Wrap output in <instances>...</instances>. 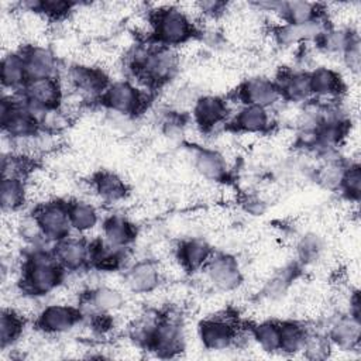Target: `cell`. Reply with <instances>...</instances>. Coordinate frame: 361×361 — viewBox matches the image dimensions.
I'll return each instance as SVG.
<instances>
[{
    "label": "cell",
    "mask_w": 361,
    "mask_h": 361,
    "mask_svg": "<svg viewBox=\"0 0 361 361\" xmlns=\"http://www.w3.org/2000/svg\"><path fill=\"white\" fill-rule=\"evenodd\" d=\"M127 288L134 293H149L161 282V269L152 259H141L133 264L126 276Z\"/></svg>",
    "instance_id": "obj_15"
},
{
    "label": "cell",
    "mask_w": 361,
    "mask_h": 361,
    "mask_svg": "<svg viewBox=\"0 0 361 361\" xmlns=\"http://www.w3.org/2000/svg\"><path fill=\"white\" fill-rule=\"evenodd\" d=\"M92 245L82 238L65 237L55 243L52 250L56 261L65 271H79L90 262Z\"/></svg>",
    "instance_id": "obj_14"
},
{
    "label": "cell",
    "mask_w": 361,
    "mask_h": 361,
    "mask_svg": "<svg viewBox=\"0 0 361 361\" xmlns=\"http://www.w3.org/2000/svg\"><path fill=\"white\" fill-rule=\"evenodd\" d=\"M323 250H324V243L322 237L314 233L303 234L296 244L298 257L305 264L316 262L320 258Z\"/></svg>",
    "instance_id": "obj_34"
},
{
    "label": "cell",
    "mask_w": 361,
    "mask_h": 361,
    "mask_svg": "<svg viewBox=\"0 0 361 361\" xmlns=\"http://www.w3.org/2000/svg\"><path fill=\"white\" fill-rule=\"evenodd\" d=\"M310 86L313 97L323 99H336L341 94L344 85L341 76L331 68L319 66L309 72Z\"/></svg>",
    "instance_id": "obj_20"
},
{
    "label": "cell",
    "mask_w": 361,
    "mask_h": 361,
    "mask_svg": "<svg viewBox=\"0 0 361 361\" xmlns=\"http://www.w3.org/2000/svg\"><path fill=\"white\" fill-rule=\"evenodd\" d=\"M179 66V56L172 47L137 49L130 59V68L145 83L159 86L173 78Z\"/></svg>",
    "instance_id": "obj_2"
},
{
    "label": "cell",
    "mask_w": 361,
    "mask_h": 361,
    "mask_svg": "<svg viewBox=\"0 0 361 361\" xmlns=\"http://www.w3.org/2000/svg\"><path fill=\"white\" fill-rule=\"evenodd\" d=\"M279 329H281L279 351L289 355L302 353L305 340L309 331L300 323H296V322H282L279 323Z\"/></svg>",
    "instance_id": "obj_29"
},
{
    "label": "cell",
    "mask_w": 361,
    "mask_h": 361,
    "mask_svg": "<svg viewBox=\"0 0 361 361\" xmlns=\"http://www.w3.org/2000/svg\"><path fill=\"white\" fill-rule=\"evenodd\" d=\"M24 320L13 309H3L0 313V345L3 350L11 347L23 334Z\"/></svg>",
    "instance_id": "obj_31"
},
{
    "label": "cell",
    "mask_w": 361,
    "mask_h": 361,
    "mask_svg": "<svg viewBox=\"0 0 361 361\" xmlns=\"http://www.w3.org/2000/svg\"><path fill=\"white\" fill-rule=\"evenodd\" d=\"M68 214H69L72 228L80 233H86L94 228L99 221V214L94 206L83 200L69 202Z\"/></svg>",
    "instance_id": "obj_28"
},
{
    "label": "cell",
    "mask_w": 361,
    "mask_h": 361,
    "mask_svg": "<svg viewBox=\"0 0 361 361\" xmlns=\"http://www.w3.org/2000/svg\"><path fill=\"white\" fill-rule=\"evenodd\" d=\"M28 80L56 78L58 61L55 54L42 45H27L21 49Z\"/></svg>",
    "instance_id": "obj_13"
},
{
    "label": "cell",
    "mask_w": 361,
    "mask_h": 361,
    "mask_svg": "<svg viewBox=\"0 0 361 361\" xmlns=\"http://www.w3.org/2000/svg\"><path fill=\"white\" fill-rule=\"evenodd\" d=\"M93 188L97 196L109 203H116L127 195L126 182L114 172H99L93 179Z\"/></svg>",
    "instance_id": "obj_26"
},
{
    "label": "cell",
    "mask_w": 361,
    "mask_h": 361,
    "mask_svg": "<svg viewBox=\"0 0 361 361\" xmlns=\"http://www.w3.org/2000/svg\"><path fill=\"white\" fill-rule=\"evenodd\" d=\"M213 255L210 244L202 238H189L180 243L178 248V259L185 271L195 272L206 267Z\"/></svg>",
    "instance_id": "obj_19"
},
{
    "label": "cell",
    "mask_w": 361,
    "mask_h": 361,
    "mask_svg": "<svg viewBox=\"0 0 361 361\" xmlns=\"http://www.w3.org/2000/svg\"><path fill=\"white\" fill-rule=\"evenodd\" d=\"M20 97L39 120L44 111L61 107L63 90L58 78L32 79L24 85Z\"/></svg>",
    "instance_id": "obj_4"
},
{
    "label": "cell",
    "mask_w": 361,
    "mask_h": 361,
    "mask_svg": "<svg viewBox=\"0 0 361 361\" xmlns=\"http://www.w3.org/2000/svg\"><path fill=\"white\" fill-rule=\"evenodd\" d=\"M193 166L196 172L207 180L220 182L227 176V164L224 157L209 148H197L195 151Z\"/></svg>",
    "instance_id": "obj_21"
},
{
    "label": "cell",
    "mask_w": 361,
    "mask_h": 361,
    "mask_svg": "<svg viewBox=\"0 0 361 361\" xmlns=\"http://www.w3.org/2000/svg\"><path fill=\"white\" fill-rule=\"evenodd\" d=\"M282 99L292 103H305L313 99L309 72H285L276 82Z\"/></svg>",
    "instance_id": "obj_18"
},
{
    "label": "cell",
    "mask_w": 361,
    "mask_h": 361,
    "mask_svg": "<svg viewBox=\"0 0 361 361\" xmlns=\"http://www.w3.org/2000/svg\"><path fill=\"white\" fill-rule=\"evenodd\" d=\"M237 329L231 316H212L199 324V337L204 348L221 351L234 345Z\"/></svg>",
    "instance_id": "obj_8"
},
{
    "label": "cell",
    "mask_w": 361,
    "mask_h": 361,
    "mask_svg": "<svg viewBox=\"0 0 361 361\" xmlns=\"http://www.w3.org/2000/svg\"><path fill=\"white\" fill-rule=\"evenodd\" d=\"M227 114V103L219 96H200L193 106V117L202 131L213 130L226 120Z\"/></svg>",
    "instance_id": "obj_16"
},
{
    "label": "cell",
    "mask_w": 361,
    "mask_h": 361,
    "mask_svg": "<svg viewBox=\"0 0 361 361\" xmlns=\"http://www.w3.org/2000/svg\"><path fill=\"white\" fill-rule=\"evenodd\" d=\"M238 99L244 104H254L264 109L274 107L282 100L281 90L276 85V82L262 78V76H254L245 79L238 90Z\"/></svg>",
    "instance_id": "obj_11"
},
{
    "label": "cell",
    "mask_w": 361,
    "mask_h": 361,
    "mask_svg": "<svg viewBox=\"0 0 361 361\" xmlns=\"http://www.w3.org/2000/svg\"><path fill=\"white\" fill-rule=\"evenodd\" d=\"M331 351V343L327 336L307 333L302 353L310 360H324Z\"/></svg>",
    "instance_id": "obj_36"
},
{
    "label": "cell",
    "mask_w": 361,
    "mask_h": 361,
    "mask_svg": "<svg viewBox=\"0 0 361 361\" xmlns=\"http://www.w3.org/2000/svg\"><path fill=\"white\" fill-rule=\"evenodd\" d=\"M27 200V188L23 179L1 178L0 204L3 213L17 212Z\"/></svg>",
    "instance_id": "obj_27"
},
{
    "label": "cell",
    "mask_w": 361,
    "mask_h": 361,
    "mask_svg": "<svg viewBox=\"0 0 361 361\" xmlns=\"http://www.w3.org/2000/svg\"><path fill=\"white\" fill-rule=\"evenodd\" d=\"M100 99L109 110L121 116H135L145 106L144 93L127 80L110 83Z\"/></svg>",
    "instance_id": "obj_7"
},
{
    "label": "cell",
    "mask_w": 361,
    "mask_h": 361,
    "mask_svg": "<svg viewBox=\"0 0 361 361\" xmlns=\"http://www.w3.org/2000/svg\"><path fill=\"white\" fill-rule=\"evenodd\" d=\"M197 7V11L207 17H217L221 13H224L227 4L223 1H199L195 4Z\"/></svg>",
    "instance_id": "obj_41"
},
{
    "label": "cell",
    "mask_w": 361,
    "mask_h": 361,
    "mask_svg": "<svg viewBox=\"0 0 361 361\" xmlns=\"http://www.w3.org/2000/svg\"><path fill=\"white\" fill-rule=\"evenodd\" d=\"M82 312L78 307L54 303L45 306L37 317L39 330L48 334H62L72 330L82 319Z\"/></svg>",
    "instance_id": "obj_10"
},
{
    "label": "cell",
    "mask_w": 361,
    "mask_h": 361,
    "mask_svg": "<svg viewBox=\"0 0 361 361\" xmlns=\"http://www.w3.org/2000/svg\"><path fill=\"white\" fill-rule=\"evenodd\" d=\"M34 217L41 228L45 240L58 243L59 240L69 235L72 226L68 214V203L61 200L45 202L37 206Z\"/></svg>",
    "instance_id": "obj_6"
},
{
    "label": "cell",
    "mask_w": 361,
    "mask_h": 361,
    "mask_svg": "<svg viewBox=\"0 0 361 361\" xmlns=\"http://www.w3.org/2000/svg\"><path fill=\"white\" fill-rule=\"evenodd\" d=\"M233 124L238 131L257 134V133H264L269 128L271 118L267 109L254 106V104H244L238 110Z\"/></svg>",
    "instance_id": "obj_24"
},
{
    "label": "cell",
    "mask_w": 361,
    "mask_h": 361,
    "mask_svg": "<svg viewBox=\"0 0 361 361\" xmlns=\"http://www.w3.org/2000/svg\"><path fill=\"white\" fill-rule=\"evenodd\" d=\"M212 285L221 292H231L243 282V274L237 259L228 254H213L203 268Z\"/></svg>",
    "instance_id": "obj_9"
},
{
    "label": "cell",
    "mask_w": 361,
    "mask_h": 361,
    "mask_svg": "<svg viewBox=\"0 0 361 361\" xmlns=\"http://www.w3.org/2000/svg\"><path fill=\"white\" fill-rule=\"evenodd\" d=\"M183 347L185 334L180 316L169 312L164 316H159L148 348L159 357H173L180 353Z\"/></svg>",
    "instance_id": "obj_5"
},
{
    "label": "cell",
    "mask_w": 361,
    "mask_h": 361,
    "mask_svg": "<svg viewBox=\"0 0 361 361\" xmlns=\"http://www.w3.org/2000/svg\"><path fill=\"white\" fill-rule=\"evenodd\" d=\"M241 206L252 216H261L267 210V202L258 195H245L241 200Z\"/></svg>",
    "instance_id": "obj_40"
},
{
    "label": "cell",
    "mask_w": 361,
    "mask_h": 361,
    "mask_svg": "<svg viewBox=\"0 0 361 361\" xmlns=\"http://www.w3.org/2000/svg\"><path fill=\"white\" fill-rule=\"evenodd\" d=\"M360 337H361L360 317H355L350 313L334 320V323L330 326L327 333V338L330 340L331 345H336L343 351L355 350L360 344Z\"/></svg>",
    "instance_id": "obj_17"
},
{
    "label": "cell",
    "mask_w": 361,
    "mask_h": 361,
    "mask_svg": "<svg viewBox=\"0 0 361 361\" xmlns=\"http://www.w3.org/2000/svg\"><path fill=\"white\" fill-rule=\"evenodd\" d=\"M135 227L121 216H110L103 223L104 243L113 248H124L135 238Z\"/></svg>",
    "instance_id": "obj_25"
},
{
    "label": "cell",
    "mask_w": 361,
    "mask_h": 361,
    "mask_svg": "<svg viewBox=\"0 0 361 361\" xmlns=\"http://www.w3.org/2000/svg\"><path fill=\"white\" fill-rule=\"evenodd\" d=\"M354 35L347 28H326L316 42L324 52L343 54Z\"/></svg>",
    "instance_id": "obj_33"
},
{
    "label": "cell",
    "mask_w": 361,
    "mask_h": 361,
    "mask_svg": "<svg viewBox=\"0 0 361 361\" xmlns=\"http://www.w3.org/2000/svg\"><path fill=\"white\" fill-rule=\"evenodd\" d=\"M68 82L83 97H102L110 85L107 75L102 69L82 63L68 69Z\"/></svg>",
    "instance_id": "obj_12"
},
{
    "label": "cell",
    "mask_w": 361,
    "mask_h": 361,
    "mask_svg": "<svg viewBox=\"0 0 361 361\" xmlns=\"http://www.w3.org/2000/svg\"><path fill=\"white\" fill-rule=\"evenodd\" d=\"M151 24L157 41L165 47L185 44L195 32L193 23L186 11L175 6L155 10Z\"/></svg>",
    "instance_id": "obj_3"
},
{
    "label": "cell",
    "mask_w": 361,
    "mask_h": 361,
    "mask_svg": "<svg viewBox=\"0 0 361 361\" xmlns=\"http://www.w3.org/2000/svg\"><path fill=\"white\" fill-rule=\"evenodd\" d=\"M254 341L267 353L279 351L281 329L278 322L267 320L251 327Z\"/></svg>",
    "instance_id": "obj_32"
},
{
    "label": "cell",
    "mask_w": 361,
    "mask_h": 361,
    "mask_svg": "<svg viewBox=\"0 0 361 361\" xmlns=\"http://www.w3.org/2000/svg\"><path fill=\"white\" fill-rule=\"evenodd\" d=\"M31 171L30 159L21 154H3L1 158V175L3 178L23 179Z\"/></svg>",
    "instance_id": "obj_35"
},
{
    "label": "cell",
    "mask_w": 361,
    "mask_h": 361,
    "mask_svg": "<svg viewBox=\"0 0 361 361\" xmlns=\"http://www.w3.org/2000/svg\"><path fill=\"white\" fill-rule=\"evenodd\" d=\"M340 190L350 199L358 200L361 193V169L358 164H350L345 168Z\"/></svg>",
    "instance_id": "obj_37"
},
{
    "label": "cell",
    "mask_w": 361,
    "mask_h": 361,
    "mask_svg": "<svg viewBox=\"0 0 361 361\" xmlns=\"http://www.w3.org/2000/svg\"><path fill=\"white\" fill-rule=\"evenodd\" d=\"M63 274L65 269L56 261L52 251L37 250L25 258L21 288L34 296L48 295L62 283Z\"/></svg>",
    "instance_id": "obj_1"
},
{
    "label": "cell",
    "mask_w": 361,
    "mask_h": 361,
    "mask_svg": "<svg viewBox=\"0 0 361 361\" xmlns=\"http://www.w3.org/2000/svg\"><path fill=\"white\" fill-rule=\"evenodd\" d=\"M0 79L3 89L21 90L28 82L21 51H10L1 59Z\"/></svg>",
    "instance_id": "obj_23"
},
{
    "label": "cell",
    "mask_w": 361,
    "mask_h": 361,
    "mask_svg": "<svg viewBox=\"0 0 361 361\" xmlns=\"http://www.w3.org/2000/svg\"><path fill=\"white\" fill-rule=\"evenodd\" d=\"M341 55H343V59H344L347 68L350 69V72L358 73L360 63H361V51H360V39H358L357 34L353 37V39L350 41V44L347 45V48L344 49V52Z\"/></svg>",
    "instance_id": "obj_39"
},
{
    "label": "cell",
    "mask_w": 361,
    "mask_h": 361,
    "mask_svg": "<svg viewBox=\"0 0 361 361\" xmlns=\"http://www.w3.org/2000/svg\"><path fill=\"white\" fill-rule=\"evenodd\" d=\"M347 165L341 159L329 158L314 172L316 182L329 190H340Z\"/></svg>",
    "instance_id": "obj_30"
},
{
    "label": "cell",
    "mask_w": 361,
    "mask_h": 361,
    "mask_svg": "<svg viewBox=\"0 0 361 361\" xmlns=\"http://www.w3.org/2000/svg\"><path fill=\"white\" fill-rule=\"evenodd\" d=\"M75 7V3L62 0H42L41 16L49 20H61L66 17Z\"/></svg>",
    "instance_id": "obj_38"
},
{
    "label": "cell",
    "mask_w": 361,
    "mask_h": 361,
    "mask_svg": "<svg viewBox=\"0 0 361 361\" xmlns=\"http://www.w3.org/2000/svg\"><path fill=\"white\" fill-rule=\"evenodd\" d=\"M86 307L90 309V314H109L120 310L124 306V296L120 290L110 286H97L92 289L85 298Z\"/></svg>",
    "instance_id": "obj_22"
}]
</instances>
